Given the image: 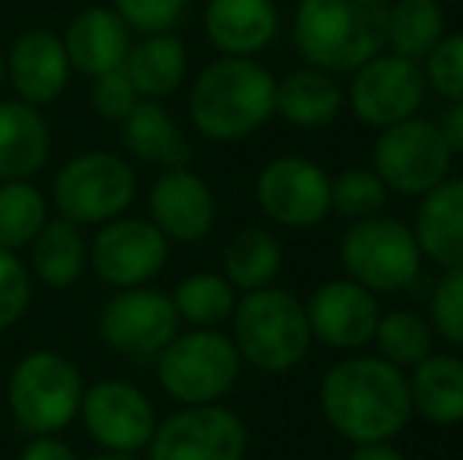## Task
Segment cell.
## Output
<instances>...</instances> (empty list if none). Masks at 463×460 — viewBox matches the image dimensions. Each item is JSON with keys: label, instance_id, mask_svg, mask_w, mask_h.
<instances>
[{"label": "cell", "instance_id": "1", "mask_svg": "<svg viewBox=\"0 0 463 460\" xmlns=\"http://www.w3.org/2000/svg\"><path fill=\"white\" fill-rule=\"evenodd\" d=\"M328 426L350 445L391 442L413 417L407 372L382 356H344L318 385Z\"/></svg>", "mask_w": 463, "mask_h": 460}, {"label": "cell", "instance_id": "2", "mask_svg": "<svg viewBox=\"0 0 463 460\" xmlns=\"http://www.w3.org/2000/svg\"><path fill=\"white\" fill-rule=\"evenodd\" d=\"M391 0H297L293 48L306 67L354 73L384 51Z\"/></svg>", "mask_w": 463, "mask_h": 460}, {"label": "cell", "instance_id": "3", "mask_svg": "<svg viewBox=\"0 0 463 460\" xmlns=\"http://www.w3.org/2000/svg\"><path fill=\"white\" fill-rule=\"evenodd\" d=\"M278 80L256 57H218L189 89V120L212 142H240L275 117Z\"/></svg>", "mask_w": 463, "mask_h": 460}, {"label": "cell", "instance_id": "4", "mask_svg": "<svg viewBox=\"0 0 463 460\" xmlns=\"http://www.w3.org/2000/svg\"><path fill=\"white\" fill-rule=\"evenodd\" d=\"M231 341L240 360L259 372H290L312 347L306 306L284 287H262L237 296Z\"/></svg>", "mask_w": 463, "mask_h": 460}, {"label": "cell", "instance_id": "5", "mask_svg": "<svg viewBox=\"0 0 463 460\" xmlns=\"http://www.w3.org/2000/svg\"><path fill=\"white\" fill-rule=\"evenodd\" d=\"M86 379L61 350H32L13 366L6 404L25 436H57L80 417Z\"/></svg>", "mask_w": 463, "mask_h": 460}, {"label": "cell", "instance_id": "6", "mask_svg": "<svg viewBox=\"0 0 463 460\" xmlns=\"http://www.w3.org/2000/svg\"><path fill=\"white\" fill-rule=\"evenodd\" d=\"M240 366L243 360L231 334L218 328L177 332V338L155 356L161 388L184 407L221 404V398H227L237 385Z\"/></svg>", "mask_w": 463, "mask_h": 460}, {"label": "cell", "instance_id": "7", "mask_svg": "<svg viewBox=\"0 0 463 460\" xmlns=\"http://www.w3.org/2000/svg\"><path fill=\"white\" fill-rule=\"evenodd\" d=\"M341 265L350 281L372 294H401L420 281L422 252L413 230L397 218L354 221L341 239Z\"/></svg>", "mask_w": 463, "mask_h": 460}, {"label": "cell", "instance_id": "8", "mask_svg": "<svg viewBox=\"0 0 463 460\" xmlns=\"http://www.w3.org/2000/svg\"><path fill=\"white\" fill-rule=\"evenodd\" d=\"M139 180L129 161L114 152H82L54 177V209L80 228L108 224L133 205Z\"/></svg>", "mask_w": 463, "mask_h": 460}, {"label": "cell", "instance_id": "9", "mask_svg": "<svg viewBox=\"0 0 463 460\" xmlns=\"http://www.w3.org/2000/svg\"><path fill=\"white\" fill-rule=\"evenodd\" d=\"M451 148L439 123L426 117H410L388 129H378L372 146V171L388 190L401 196H426L429 190L451 177Z\"/></svg>", "mask_w": 463, "mask_h": 460}, {"label": "cell", "instance_id": "10", "mask_svg": "<svg viewBox=\"0 0 463 460\" xmlns=\"http://www.w3.org/2000/svg\"><path fill=\"white\" fill-rule=\"evenodd\" d=\"M146 451L148 460H246L250 429L231 407H180L161 419Z\"/></svg>", "mask_w": 463, "mask_h": 460}, {"label": "cell", "instance_id": "11", "mask_svg": "<svg viewBox=\"0 0 463 460\" xmlns=\"http://www.w3.org/2000/svg\"><path fill=\"white\" fill-rule=\"evenodd\" d=\"M426 92L429 86L422 76V63L382 51L360 70H354L347 105L360 123L372 129H388L420 114Z\"/></svg>", "mask_w": 463, "mask_h": 460}, {"label": "cell", "instance_id": "12", "mask_svg": "<svg viewBox=\"0 0 463 460\" xmlns=\"http://www.w3.org/2000/svg\"><path fill=\"white\" fill-rule=\"evenodd\" d=\"M180 332V315L171 294L148 284L117 290L98 315V334L110 350L136 360L158 356Z\"/></svg>", "mask_w": 463, "mask_h": 460}, {"label": "cell", "instance_id": "13", "mask_svg": "<svg viewBox=\"0 0 463 460\" xmlns=\"http://www.w3.org/2000/svg\"><path fill=\"white\" fill-rule=\"evenodd\" d=\"M171 256V239L155 228L148 218L120 215L101 224L89 243V265L98 281L114 290L142 287L161 275Z\"/></svg>", "mask_w": 463, "mask_h": 460}, {"label": "cell", "instance_id": "14", "mask_svg": "<svg viewBox=\"0 0 463 460\" xmlns=\"http://www.w3.org/2000/svg\"><path fill=\"white\" fill-rule=\"evenodd\" d=\"M256 202L280 228H316L331 215V177L303 155H278L259 171Z\"/></svg>", "mask_w": 463, "mask_h": 460}, {"label": "cell", "instance_id": "15", "mask_svg": "<svg viewBox=\"0 0 463 460\" xmlns=\"http://www.w3.org/2000/svg\"><path fill=\"white\" fill-rule=\"evenodd\" d=\"M80 417L89 438L101 445V451L139 455L148 448L155 429H158L155 404L142 388H136L127 379H104L86 388Z\"/></svg>", "mask_w": 463, "mask_h": 460}, {"label": "cell", "instance_id": "16", "mask_svg": "<svg viewBox=\"0 0 463 460\" xmlns=\"http://www.w3.org/2000/svg\"><path fill=\"white\" fill-rule=\"evenodd\" d=\"M303 306L312 341H322L325 347L335 350H363L372 344L382 319L378 296L350 277L325 281L322 287L312 290Z\"/></svg>", "mask_w": 463, "mask_h": 460}, {"label": "cell", "instance_id": "17", "mask_svg": "<svg viewBox=\"0 0 463 460\" xmlns=\"http://www.w3.org/2000/svg\"><path fill=\"white\" fill-rule=\"evenodd\" d=\"M212 186L193 167H167L148 192V221L171 243H199L214 228Z\"/></svg>", "mask_w": 463, "mask_h": 460}, {"label": "cell", "instance_id": "18", "mask_svg": "<svg viewBox=\"0 0 463 460\" xmlns=\"http://www.w3.org/2000/svg\"><path fill=\"white\" fill-rule=\"evenodd\" d=\"M6 82L16 89L19 101L32 108L54 105L70 86V57L63 38L51 29H25L4 57Z\"/></svg>", "mask_w": 463, "mask_h": 460}, {"label": "cell", "instance_id": "19", "mask_svg": "<svg viewBox=\"0 0 463 460\" xmlns=\"http://www.w3.org/2000/svg\"><path fill=\"white\" fill-rule=\"evenodd\" d=\"M202 25L221 57H256L275 42L280 13L275 0H208Z\"/></svg>", "mask_w": 463, "mask_h": 460}, {"label": "cell", "instance_id": "20", "mask_svg": "<svg viewBox=\"0 0 463 460\" xmlns=\"http://www.w3.org/2000/svg\"><path fill=\"white\" fill-rule=\"evenodd\" d=\"M129 35L114 6H86L70 19L63 32V48H67L70 67L80 70L82 76L95 80L110 70H120L129 54Z\"/></svg>", "mask_w": 463, "mask_h": 460}, {"label": "cell", "instance_id": "21", "mask_svg": "<svg viewBox=\"0 0 463 460\" xmlns=\"http://www.w3.org/2000/svg\"><path fill=\"white\" fill-rule=\"evenodd\" d=\"M410 230L422 258H432L441 268H463V177L441 180L420 196Z\"/></svg>", "mask_w": 463, "mask_h": 460}, {"label": "cell", "instance_id": "22", "mask_svg": "<svg viewBox=\"0 0 463 460\" xmlns=\"http://www.w3.org/2000/svg\"><path fill=\"white\" fill-rule=\"evenodd\" d=\"M51 158V127L42 108L0 101V183L32 180Z\"/></svg>", "mask_w": 463, "mask_h": 460}, {"label": "cell", "instance_id": "23", "mask_svg": "<svg viewBox=\"0 0 463 460\" xmlns=\"http://www.w3.org/2000/svg\"><path fill=\"white\" fill-rule=\"evenodd\" d=\"M344 92L337 80L325 70H290L275 86V114L299 129H322L341 117Z\"/></svg>", "mask_w": 463, "mask_h": 460}, {"label": "cell", "instance_id": "24", "mask_svg": "<svg viewBox=\"0 0 463 460\" xmlns=\"http://www.w3.org/2000/svg\"><path fill=\"white\" fill-rule=\"evenodd\" d=\"M186 44L174 32L142 35L136 44H129V54L123 61V70H127L136 95L146 101H161L177 92L186 80Z\"/></svg>", "mask_w": 463, "mask_h": 460}, {"label": "cell", "instance_id": "25", "mask_svg": "<svg viewBox=\"0 0 463 460\" xmlns=\"http://www.w3.org/2000/svg\"><path fill=\"white\" fill-rule=\"evenodd\" d=\"M120 142L127 155L158 167H184L189 161V139L161 101H146L129 111L120 123Z\"/></svg>", "mask_w": 463, "mask_h": 460}, {"label": "cell", "instance_id": "26", "mask_svg": "<svg viewBox=\"0 0 463 460\" xmlns=\"http://www.w3.org/2000/svg\"><path fill=\"white\" fill-rule=\"evenodd\" d=\"M413 413L426 423L458 426L463 423V360L454 353H429L407 375Z\"/></svg>", "mask_w": 463, "mask_h": 460}, {"label": "cell", "instance_id": "27", "mask_svg": "<svg viewBox=\"0 0 463 460\" xmlns=\"http://www.w3.org/2000/svg\"><path fill=\"white\" fill-rule=\"evenodd\" d=\"M32 275L51 290H67L82 277L89 265V243L82 237L80 224L54 218L42 228L29 243Z\"/></svg>", "mask_w": 463, "mask_h": 460}, {"label": "cell", "instance_id": "28", "mask_svg": "<svg viewBox=\"0 0 463 460\" xmlns=\"http://www.w3.org/2000/svg\"><path fill=\"white\" fill-rule=\"evenodd\" d=\"M224 271L221 275L231 281L233 290H262L271 287L284 268V246L271 230L265 228H243L237 230L224 246Z\"/></svg>", "mask_w": 463, "mask_h": 460}, {"label": "cell", "instance_id": "29", "mask_svg": "<svg viewBox=\"0 0 463 460\" xmlns=\"http://www.w3.org/2000/svg\"><path fill=\"white\" fill-rule=\"evenodd\" d=\"M445 35V6L439 0H391L384 51L422 63Z\"/></svg>", "mask_w": 463, "mask_h": 460}, {"label": "cell", "instance_id": "30", "mask_svg": "<svg viewBox=\"0 0 463 460\" xmlns=\"http://www.w3.org/2000/svg\"><path fill=\"white\" fill-rule=\"evenodd\" d=\"M171 300L180 322L193 328H218L231 322L233 306H237V290L218 271H195L174 287Z\"/></svg>", "mask_w": 463, "mask_h": 460}, {"label": "cell", "instance_id": "31", "mask_svg": "<svg viewBox=\"0 0 463 460\" xmlns=\"http://www.w3.org/2000/svg\"><path fill=\"white\" fill-rule=\"evenodd\" d=\"M48 221L51 205L35 183L29 180L0 183V249H25Z\"/></svg>", "mask_w": 463, "mask_h": 460}, {"label": "cell", "instance_id": "32", "mask_svg": "<svg viewBox=\"0 0 463 460\" xmlns=\"http://www.w3.org/2000/svg\"><path fill=\"white\" fill-rule=\"evenodd\" d=\"M372 341H375L382 360L394 362L397 369H413L416 362L432 353L435 332L429 319H422L413 309H394V313H382Z\"/></svg>", "mask_w": 463, "mask_h": 460}, {"label": "cell", "instance_id": "33", "mask_svg": "<svg viewBox=\"0 0 463 460\" xmlns=\"http://www.w3.org/2000/svg\"><path fill=\"white\" fill-rule=\"evenodd\" d=\"M388 186L372 167H347L331 177V211L347 221H366L388 205Z\"/></svg>", "mask_w": 463, "mask_h": 460}, {"label": "cell", "instance_id": "34", "mask_svg": "<svg viewBox=\"0 0 463 460\" xmlns=\"http://www.w3.org/2000/svg\"><path fill=\"white\" fill-rule=\"evenodd\" d=\"M429 325L451 347H463V268H445L429 296Z\"/></svg>", "mask_w": 463, "mask_h": 460}, {"label": "cell", "instance_id": "35", "mask_svg": "<svg viewBox=\"0 0 463 460\" xmlns=\"http://www.w3.org/2000/svg\"><path fill=\"white\" fill-rule=\"evenodd\" d=\"M426 86L448 101H463V32L445 35L422 61Z\"/></svg>", "mask_w": 463, "mask_h": 460}, {"label": "cell", "instance_id": "36", "mask_svg": "<svg viewBox=\"0 0 463 460\" xmlns=\"http://www.w3.org/2000/svg\"><path fill=\"white\" fill-rule=\"evenodd\" d=\"M117 16L136 35H161L171 32L186 16L193 0H110Z\"/></svg>", "mask_w": 463, "mask_h": 460}, {"label": "cell", "instance_id": "37", "mask_svg": "<svg viewBox=\"0 0 463 460\" xmlns=\"http://www.w3.org/2000/svg\"><path fill=\"white\" fill-rule=\"evenodd\" d=\"M32 303L29 265L10 249H0V332L13 328Z\"/></svg>", "mask_w": 463, "mask_h": 460}, {"label": "cell", "instance_id": "38", "mask_svg": "<svg viewBox=\"0 0 463 460\" xmlns=\"http://www.w3.org/2000/svg\"><path fill=\"white\" fill-rule=\"evenodd\" d=\"M89 101H92V111L101 117V120L120 127L142 99L136 95L127 70L120 67V70H110V73L95 76L92 89H89Z\"/></svg>", "mask_w": 463, "mask_h": 460}, {"label": "cell", "instance_id": "39", "mask_svg": "<svg viewBox=\"0 0 463 460\" xmlns=\"http://www.w3.org/2000/svg\"><path fill=\"white\" fill-rule=\"evenodd\" d=\"M19 460H80L76 451L57 436H32L25 448L19 451Z\"/></svg>", "mask_w": 463, "mask_h": 460}, {"label": "cell", "instance_id": "40", "mask_svg": "<svg viewBox=\"0 0 463 460\" xmlns=\"http://www.w3.org/2000/svg\"><path fill=\"white\" fill-rule=\"evenodd\" d=\"M439 129L445 136L451 155H463V101H451L448 105V111L439 120Z\"/></svg>", "mask_w": 463, "mask_h": 460}, {"label": "cell", "instance_id": "41", "mask_svg": "<svg viewBox=\"0 0 463 460\" xmlns=\"http://www.w3.org/2000/svg\"><path fill=\"white\" fill-rule=\"evenodd\" d=\"M347 460H403V455L391 442H369V445H354Z\"/></svg>", "mask_w": 463, "mask_h": 460}, {"label": "cell", "instance_id": "42", "mask_svg": "<svg viewBox=\"0 0 463 460\" xmlns=\"http://www.w3.org/2000/svg\"><path fill=\"white\" fill-rule=\"evenodd\" d=\"M89 460H142L139 455H129V451H98L95 457Z\"/></svg>", "mask_w": 463, "mask_h": 460}, {"label": "cell", "instance_id": "43", "mask_svg": "<svg viewBox=\"0 0 463 460\" xmlns=\"http://www.w3.org/2000/svg\"><path fill=\"white\" fill-rule=\"evenodd\" d=\"M6 82V67H4V54H0V89H4Z\"/></svg>", "mask_w": 463, "mask_h": 460}, {"label": "cell", "instance_id": "44", "mask_svg": "<svg viewBox=\"0 0 463 460\" xmlns=\"http://www.w3.org/2000/svg\"><path fill=\"white\" fill-rule=\"evenodd\" d=\"M439 4H445V0H439Z\"/></svg>", "mask_w": 463, "mask_h": 460}]
</instances>
